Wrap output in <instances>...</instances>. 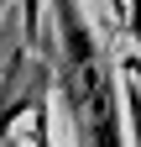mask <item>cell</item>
Instances as JSON below:
<instances>
[{"label": "cell", "mask_w": 141, "mask_h": 147, "mask_svg": "<svg viewBox=\"0 0 141 147\" xmlns=\"http://www.w3.org/2000/svg\"><path fill=\"white\" fill-rule=\"evenodd\" d=\"M47 63L73 121V147H131L126 110H120V68L110 63L89 11L78 0H47Z\"/></svg>", "instance_id": "obj_1"}, {"label": "cell", "mask_w": 141, "mask_h": 147, "mask_svg": "<svg viewBox=\"0 0 141 147\" xmlns=\"http://www.w3.org/2000/svg\"><path fill=\"white\" fill-rule=\"evenodd\" d=\"M115 68H120V95H126V131H131V147H141V47L126 53Z\"/></svg>", "instance_id": "obj_2"}, {"label": "cell", "mask_w": 141, "mask_h": 147, "mask_svg": "<svg viewBox=\"0 0 141 147\" xmlns=\"http://www.w3.org/2000/svg\"><path fill=\"white\" fill-rule=\"evenodd\" d=\"M21 5V42L26 47H47V37H42V16H47V0H16Z\"/></svg>", "instance_id": "obj_3"}, {"label": "cell", "mask_w": 141, "mask_h": 147, "mask_svg": "<svg viewBox=\"0 0 141 147\" xmlns=\"http://www.w3.org/2000/svg\"><path fill=\"white\" fill-rule=\"evenodd\" d=\"M110 16L126 26V37L141 47V0H110Z\"/></svg>", "instance_id": "obj_4"}, {"label": "cell", "mask_w": 141, "mask_h": 147, "mask_svg": "<svg viewBox=\"0 0 141 147\" xmlns=\"http://www.w3.org/2000/svg\"><path fill=\"white\" fill-rule=\"evenodd\" d=\"M0 11H5V0H0Z\"/></svg>", "instance_id": "obj_5"}]
</instances>
